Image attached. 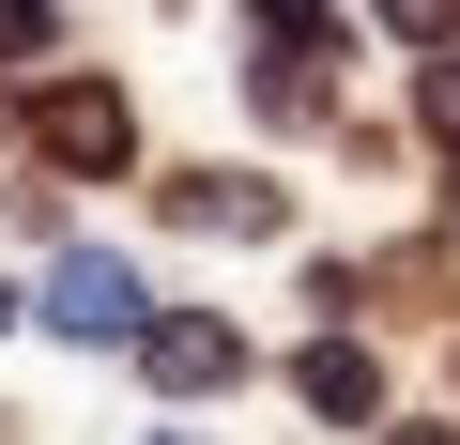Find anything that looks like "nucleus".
Instances as JSON below:
<instances>
[{
    "mask_svg": "<svg viewBox=\"0 0 460 445\" xmlns=\"http://www.w3.org/2000/svg\"><path fill=\"white\" fill-rule=\"evenodd\" d=\"M16 138H31L47 169H123V154H138V123H123L108 77H47V93L16 108Z\"/></svg>",
    "mask_w": 460,
    "mask_h": 445,
    "instance_id": "f257e3e1",
    "label": "nucleus"
},
{
    "mask_svg": "<svg viewBox=\"0 0 460 445\" xmlns=\"http://www.w3.org/2000/svg\"><path fill=\"white\" fill-rule=\"evenodd\" d=\"M47 323H62V338H154V292H138L108 246H77V262H62V292H47Z\"/></svg>",
    "mask_w": 460,
    "mask_h": 445,
    "instance_id": "f03ea898",
    "label": "nucleus"
},
{
    "mask_svg": "<svg viewBox=\"0 0 460 445\" xmlns=\"http://www.w3.org/2000/svg\"><path fill=\"white\" fill-rule=\"evenodd\" d=\"M138 369H154L169 399H199V384H230V369H246V338H230V323H199V307H169V323L138 338Z\"/></svg>",
    "mask_w": 460,
    "mask_h": 445,
    "instance_id": "7ed1b4c3",
    "label": "nucleus"
},
{
    "mask_svg": "<svg viewBox=\"0 0 460 445\" xmlns=\"http://www.w3.org/2000/svg\"><path fill=\"white\" fill-rule=\"evenodd\" d=\"M292 384H307V399H323V430H368V414H384V369H368V353H353V338H323V353H307V369H292Z\"/></svg>",
    "mask_w": 460,
    "mask_h": 445,
    "instance_id": "20e7f679",
    "label": "nucleus"
},
{
    "mask_svg": "<svg viewBox=\"0 0 460 445\" xmlns=\"http://www.w3.org/2000/svg\"><path fill=\"white\" fill-rule=\"evenodd\" d=\"M169 215H184V231H277V184H230V169H184V184H169Z\"/></svg>",
    "mask_w": 460,
    "mask_h": 445,
    "instance_id": "39448f33",
    "label": "nucleus"
},
{
    "mask_svg": "<svg viewBox=\"0 0 460 445\" xmlns=\"http://www.w3.org/2000/svg\"><path fill=\"white\" fill-rule=\"evenodd\" d=\"M429 123H445V138H460V62H429Z\"/></svg>",
    "mask_w": 460,
    "mask_h": 445,
    "instance_id": "423d86ee",
    "label": "nucleus"
},
{
    "mask_svg": "<svg viewBox=\"0 0 460 445\" xmlns=\"http://www.w3.org/2000/svg\"><path fill=\"white\" fill-rule=\"evenodd\" d=\"M399 445H445V430H399Z\"/></svg>",
    "mask_w": 460,
    "mask_h": 445,
    "instance_id": "0eeeda50",
    "label": "nucleus"
},
{
    "mask_svg": "<svg viewBox=\"0 0 460 445\" xmlns=\"http://www.w3.org/2000/svg\"><path fill=\"white\" fill-rule=\"evenodd\" d=\"M0 323H16V292H0Z\"/></svg>",
    "mask_w": 460,
    "mask_h": 445,
    "instance_id": "6e6552de",
    "label": "nucleus"
}]
</instances>
